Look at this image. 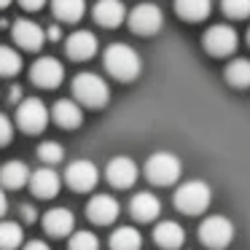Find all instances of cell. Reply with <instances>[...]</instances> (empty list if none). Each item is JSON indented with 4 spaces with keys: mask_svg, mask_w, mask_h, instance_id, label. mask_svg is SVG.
I'll list each match as a JSON object with an SVG mask.
<instances>
[{
    "mask_svg": "<svg viewBox=\"0 0 250 250\" xmlns=\"http://www.w3.org/2000/svg\"><path fill=\"white\" fill-rule=\"evenodd\" d=\"M129 212L137 218L140 223H151L153 218L162 212V202H159V196L148 194V191H143V194H135L129 202Z\"/></svg>",
    "mask_w": 250,
    "mask_h": 250,
    "instance_id": "e0dca14e",
    "label": "cell"
},
{
    "mask_svg": "<svg viewBox=\"0 0 250 250\" xmlns=\"http://www.w3.org/2000/svg\"><path fill=\"white\" fill-rule=\"evenodd\" d=\"M223 11L231 19H245L250 17V0H223Z\"/></svg>",
    "mask_w": 250,
    "mask_h": 250,
    "instance_id": "f546056e",
    "label": "cell"
},
{
    "mask_svg": "<svg viewBox=\"0 0 250 250\" xmlns=\"http://www.w3.org/2000/svg\"><path fill=\"white\" fill-rule=\"evenodd\" d=\"M27 180H30V188H33V194L38 196V199H51V196H57L60 194V186H62L60 175L51 167H41V169H35V172H30Z\"/></svg>",
    "mask_w": 250,
    "mask_h": 250,
    "instance_id": "4fadbf2b",
    "label": "cell"
},
{
    "mask_svg": "<svg viewBox=\"0 0 250 250\" xmlns=\"http://www.w3.org/2000/svg\"><path fill=\"white\" fill-rule=\"evenodd\" d=\"M19 212H22V221H27V223H35V218H38L35 207H30V205H22V207H19Z\"/></svg>",
    "mask_w": 250,
    "mask_h": 250,
    "instance_id": "1f68e13d",
    "label": "cell"
},
{
    "mask_svg": "<svg viewBox=\"0 0 250 250\" xmlns=\"http://www.w3.org/2000/svg\"><path fill=\"white\" fill-rule=\"evenodd\" d=\"M140 54L126 43H113L105 49V70L119 81H132L140 76Z\"/></svg>",
    "mask_w": 250,
    "mask_h": 250,
    "instance_id": "6da1fadb",
    "label": "cell"
},
{
    "mask_svg": "<svg viewBox=\"0 0 250 250\" xmlns=\"http://www.w3.org/2000/svg\"><path fill=\"white\" fill-rule=\"evenodd\" d=\"M30 78L41 89H57L62 83V78H65V67L54 57H38L35 65L30 67Z\"/></svg>",
    "mask_w": 250,
    "mask_h": 250,
    "instance_id": "9c48e42d",
    "label": "cell"
},
{
    "mask_svg": "<svg viewBox=\"0 0 250 250\" xmlns=\"http://www.w3.org/2000/svg\"><path fill=\"white\" fill-rule=\"evenodd\" d=\"M22 70V57L11 46H0V76H17Z\"/></svg>",
    "mask_w": 250,
    "mask_h": 250,
    "instance_id": "4316f807",
    "label": "cell"
},
{
    "mask_svg": "<svg viewBox=\"0 0 250 250\" xmlns=\"http://www.w3.org/2000/svg\"><path fill=\"white\" fill-rule=\"evenodd\" d=\"M226 81L231 83L234 89H248L250 86V60L245 57H237L226 65Z\"/></svg>",
    "mask_w": 250,
    "mask_h": 250,
    "instance_id": "cb8c5ba5",
    "label": "cell"
},
{
    "mask_svg": "<svg viewBox=\"0 0 250 250\" xmlns=\"http://www.w3.org/2000/svg\"><path fill=\"white\" fill-rule=\"evenodd\" d=\"M6 210H8V199L3 194V188H0V215H6Z\"/></svg>",
    "mask_w": 250,
    "mask_h": 250,
    "instance_id": "d590c367",
    "label": "cell"
},
{
    "mask_svg": "<svg viewBox=\"0 0 250 250\" xmlns=\"http://www.w3.org/2000/svg\"><path fill=\"white\" fill-rule=\"evenodd\" d=\"M237 43H239L237 30L229 27V24H212L205 33V49H207V54H212V57L234 54V51H237Z\"/></svg>",
    "mask_w": 250,
    "mask_h": 250,
    "instance_id": "ba28073f",
    "label": "cell"
},
{
    "mask_svg": "<svg viewBox=\"0 0 250 250\" xmlns=\"http://www.w3.org/2000/svg\"><path fill=\"white\" fill-rule=\"evenodd\" d=\"M70 250H100V239L92 231H76L70 237Z\"/></svg>",
    "mask_w": 250,
    "mask_h": 250,
    "instance_id": "83f0119b",
    "label": "cell"
},
{
    "mask_svg": "<svg viewBox=\"0 0 250 250\" xmlns=\"http://www.w3.org/2000/svg\"><path fill=\"white\" fill-rule=\"evenodd\" d=\"M51 116H54V121L60 126H65V129H76L83 121V110L76 100H57L54 108H51Z\"/></svg>",
    "mask_w": 250,
    "mask_h": 250,
    "instance_id": "d6986e66",
    "label": "cell"
},
{
    "mask_svg": "<svg viewBox=\"0 0 250 250\" xmlns=\"http://www.w3.org/2000/svg\"><path fill=\"white\" fill-rule=\"evenodd\" d=\"M51 11L60 22H78L86 14V0H51Z\"/></svg>",
    "mask_w": 250,
    "mask_h": 250,
    "instance_id": "603a6c76",
    "label": "cell"
},
{
    "mask_svg": "<svg viewBox=\"0 0 250 250\" xmlns=\"http://www.w3.org/2000/svg\"><path fill=\"white\" fill-rule=\"evenodd\" d=\"M46 121H49V110H46L43 100L38 97H24L17 103V124L27 135H38L43 132Z\"/></svg>",
    "mask_w": 250,
    "mask_h": 250,
    "instance_id": "5b68a950",
    "label": "cell"
},
{
    "mask_svg": "<svg viewBox=\"0 0 250 250\" xmlns=\"http://www.w3.org/2000/svg\"><path fill=\"white\" fill-rule=\"evenodd\" d=\"M22 245V226L14 221H0V250H17Z\"/></svg>",
    "mask_w": 250,
    "mask_h": 250,
    "instance_id": "484cf974",
    "label": "cell"
},
{
    "mask_svg": "<svg viewBox=\"0 0 250 250\" xmlns=\"http://www.w3.org/2000/svg\"><path fill=\"white\" fill-rule=\"evenodd\" d=\"M38 156H41V162H46L51 167V164H57V162H62V156H65V153H62V146L60 143H41L38 146Z\"/></svg>",
    "mask_w": 250,
    "mask_h": 250,
    "instance_id": "f1b7e54d",
    "label": "cell"
},
{
    "mask_svg": "<svg viewBox=\"0 0 250 250\" xmlns=\"http://www.w3.org/2000/svg\"><path fill=\"white\" fill-rule=\"evenodd\" d=\"M30 178V169L24 162H6L0 167V183L6 188H22Z\"/></svg>",
    "mask_w": 250,
    "mask_h": 250,
    "instance_id": "7402d4cb",
    "label": "cell"
},
{
    "mask_svg": "<svg viewBox=\"0 0 250 250\" xmlns=\"http://www.w3.org/2000/svg\"><path fill=\"white\" fill-rule=\"evenodd\" d=\"M46 35H49V41H60L62 38V30H60V24H51L49 30H43Z\"/></svg>",
    "mask_w": 250,
    "mask_h": 250,
    "instance_id": "836d02e7",
    "label": "cell"
},
{
    "mask_svg": "<svg viewBox=\"0 0 250 250\" xmlns=\"http://www.w3.org/2000/svg\"><path fill=\"white\" fill-rule=\"evenodd\" d=\"M22 250H49V245H46V242H41V239H33V242H27Z\"/></svg>",
    "mask_w": 250,
    "mask_h": 250,
    "instance_id": "e575fe53",
    "label": "cell"
},
{
    "mask_svg": "<svg viewBox=\"0 0 250 250\" xmlns=\"http://www.w3.org/2000/svg\"><path fill=\"white\" fill-rule=\"evenodd\" d=\"M137 164L132 162V159L126 156H116L108 162V167H105V178H108L110 186H116V188H129L132 183L137 180Z\"/></svg>",
    "mask_w": 250,
    "mask_h": 250,
    "instance_id": "8fae6325",
    "label": "cell"
},
{
    "mask_svg": "<svg viewBox=\"0 0 250 250\" xmlns=\"http://www.w3.org/2000/svg\"><path fill=\"white\" fill-rule=\"evenodd\" d=\"M140 245H143V237L132 226L116 229L113 237H110V250H140Z\"/></svg>",
    "mask_w": 250,
    "mask_h": 250,
    "instance_id": "d4e9b609",
    "label": "cell"
},
{
    "mask_svg": "<svg viewBox=\"0 0 250 250\" xmlns=\"http://www.w3.org/2000/svg\"><path fill=\"white\" fill-rule=\"evenodd\" d=\"M212 202V191L205 180H188L175 191V207L186 215H199L210 207Z\"/></svg>",
    "mask_w": 250,
    "mask_h": 250,
    "instance_id": "3957f363",
    "label": "cell"
},
{
    "mask_svg": "<svg viewBox=\"0 0 250 250\" xmlns=\"http://www.w3.org/2000/svg\"><path fill=\"white\" fill-rule=\"evenodd\" d=\"M8 3H11V0H0V8H6Z\"/></svg>",
    "mask_w": 250,
    "mask_h": 250,
    "instance_id": "74e56055",
    "label": "cell"
},
{
    "mask_svg": "<svg viewBox=\"0 0 250 250\" xmlns=\"http://www.w3.org/2000/svg\"><path fill=\"white\" fill-rule=\"evenodd\" d=\"M175 11L186 22H202L210 17L212 0H175Z\"/></svg>",
    "mask_w": 250,
    "mask_h": 250,
    "instance_id": "44dd1931",
    "label": "cell"
},
{
    "mask_svg": "<svg viewBox=\"0 0 250 250\" xmlns=\"http://www.w3.org/2000/svg\"><path fill=\"white\" fill-rule=\"evenodd\" d=\"M43 41H46V33L41 24L30 22V19H17V24H14V43H19L27 51H38L43 46Z\"/></svg>",
    "mask_w": 250,
    "mask_h": 250,
    "instance_id": "5bb4252c",
    "label": "cell"
},
{
    "mask_svg": "<svg viewBox=\"0 0 250 250\" xmlns=\"http://www.w3.org/2000/svg\"><path fill=\"white\" fill-rule=\"evenodd\" d=\"M19 97H22V89L14 86V89H11V94H8V100H11V103H19Z\"/></svg>",
    "mask_w": 250,
    "mask_h": 250,
    "instance_id": "8d00e7d4",
    "label": "cell"
},
{
    "mask_svg": "<svg viewBox=\"0 0 250 250\" xmlns=\"http://www.w3.org/2000/svg\"><path fill=\"white\" fill-rule=\"evenodd\" d=\"M180 172H183L180 159L172 156V153H167V151L153 153L146 162V178L156 186H172L175 180L180 178Z\"/></svg>",
    "mask_w": 250,
    "mask_h": 250,
    "instance_id": "277c9868",
    "label": "cell"
},
{
    "mask_svg": "<svg viewBox=\"0 0 250 250\" xmlns=\"http://www.w3.org/2000/svg\"><path fill=\"white\" fill-rule=\"evenodd\" d=\"M153 239L167 250H178L180 245H183V239H186V231H183V226L175 223V221H162L156 229H153Z\"/></svg>",
    "mask_w": 250,
    "mask_h": 250,
    "instance_id": "ffe728a7",
    "label": "cell"
},
{
    "mask_svg": "<svg viewBox=\"0 0 250 250\" xmlns=\"http://www.w3.org/2000/svg\"><path fill=\"white\" fill-rule=\"evenodd\" d=\"M119 212H121L119 202H116L113 196H108V194L92 196L89 205H86V218H89V221H94V223H100V226L113 223L116 218H119Z\"/></svg>",
    "mask_w": 250,
    "mask_h": 250,
    "instance_id": "7c38bea8",
    "label": "cell"
},
{
    "mask_svg": "<svg viewBox=\"0 0 250 250\" xmlns=\"http://www.w3.org/2000/svg\"><path fill=\"white\" fill-rule=\"evenodd\" d=\"M94 19H97V24H103V27H119L126 19V8H124L121 0H97Z\"/></svg>",
    "mask_w": 250,
    "mask_h": 250,
    "instance_id": "ac0fdd59",
    "label": "cell"
},
{
    "mask_svg": "<svg viewBox=\"0 0 250 250\" xmlns=\"http://www.w3.org/2000/svg\"><path fill=\"white\" fill-rule=\"evenodd\" d=\"M14 140V124L6 113H0V146H8Z\"/></svg>",
    "mask_w": 250,
    "mask_h": 250,
    "instance_id": "4dcf8cb0",
    "label": "cell"
},
{
    "mask_svg": "<svg viewBox=\"0 0 250 250\" xmlns=\"http://www.w3.org/2000/svg\"><path fill=\"white\" fill-rule=\"evenodd\" d=\"M248 43H250V30H248Z\"/></svg>",
    "mask_w": 250,
    "mask_h": 250,
    "instance_id": "f35d334b",
    "label": "cell"
},
{
    "mask_svg": "<svg viewBox=\"0 0 250 250\" xmlns=\"http://www.w3.org/2000/svg\"><path fill=\"white\" fill-rule=\"evenodd\" d=\"M46 0H19V6L24 8V11H38V8H43Z\"/></svg>",
    "mask_w": 250,
    "mask_h": 250,
    "instance_id": "d6a6232c",
    "label": "cell"
},
{
    "mask_svg": "<svg viewBox=\"0 0 250 250\" xmlns=\"http://www.w3.org/2000/svg\"><path fill=\"white\" fill-rule=\"evenodd\" d=\"M126 19H129L132 33H137V35H153V33H159L162 24H164L162 8L153 6V3H140V6H135Z\"/></svg>",
    "mask_w": 250,
    "mask_h": 250,
    "instance_id": "52a82bcc",
    "label": "cell"
},
{
    "mask_svg": "<svg viewBox=\"0 0 250 250\" xmlns=\"http://www.w3.org/2000/svg\"><path fill=\"white\" fill-rule=\"evenodd\" d=\"M94 51H97V35L89 30H78L65 41V54L70 60H89L94 57Z\"/></svg>",
    "mask_w": 250,
    "mask_h": 250,
    "instance_id": "9a60e30c",
    "label": "cell"
},
{
    "mask_svg": "<svg viewBox=\"0 0 250 250\" xmlns=\"http://www.w3.org/2000/svg\"><path fill=\"white\" fill-rule=\"evenodd\" d=\"M76 221H73V212L65 210V207H54L43 215V231L49 237H67L73 231Z\"/></svg>",
    "mask_w": 250,
    "mask_h": 250,
    "instance_id": "2e32d148",
    "label": "cell"
},
{
    "mask_svg": "<svg viewBox=\"0 0 250 250\" xmlns=\"http://www.w3.org/2000/svg\"><path fill=\"white\" fill-rule=\"evenodd\" d=\"M65 180L76 191H92L100 180V169L86 159H78V162H70V167L65 169Z\"/></svg>",
    "mask_w": 250,
    "mask_h": 250,
    "instance_id": "30bf717a",
    "label": "cell"
},
{
    "mask_svg": "<svg viewBox=\"0 0 250 250\" xmlns=\"http://www.w3.org/2000/svg\"><path fill=\"white\" fill-rule=\"evenodd\" d=\"M231 237H234V223L226 215H210L199 226V239L212 250H221L226 245H231Z\"/></svg>",
    "mask_w": 250,
    "mask_h": 250,
    "instance_id": "8992f818",
    "label": "cell"
},
{
    "mask_svg": "<svg viewBox=\"0 0 250 250\" xmlns=\"http://www.w3.org/2000/svg\"><path fill=\"white\" fill-rule=\"evenodd\" d=\"M73 94H76L78 105H86V108H103L110 97L108 83L103 81L94 73H78L73 78Z\"/></svg>",
    "mask_w": 250,
    "mask_h": 250,
    "instance_id": "7a4b0ae2",
    "label": "cell"
}]
</instances>
